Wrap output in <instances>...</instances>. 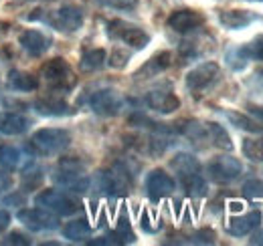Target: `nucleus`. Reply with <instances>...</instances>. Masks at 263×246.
I'll return each instance as SVG.
<instances>
[{"instance_id":"f257e3e1","label":"nucleus","mask_w":263,"mask_h":246,"mask_svg":"<svg viewBox=\"0 0 263 246\" xmlns=\"http://www.w3.org/2000/svg\"><path fill=\"white\" fill-rule=\"evenodd\" d=\"M41 77H43V81L49 85L51 91H57V93L71 91V89L75 87V83H77L71 65H69L65 59H61V57L45 63V65L41 67Z\"/></svg>"},{"instance_id":"f03ea898","label":"nucleus","mask_w":263,"mask_h":246,"mask_svg":"<svg viewBox=\"0 0 263 246\" xmlns=\"http://www.w3.org/2000/svg\"><path fill=\"white\" fill-rule=\"evenodd\" d=\"M31 20H45L61 32H75L83 25V10L75 4H63L59 10L49 14H31Z\"/></svg>"},{"instance_id":"7ed1b4c3","label":"nucleus","mask_w":263,"mask_h":246,"mask_svg":"<svg viewBox=\"0 0 263 246\" xmlns=\"http://www.w3.org/2000/svg\"><path fill=\"white\" fill-rule=\"evenodd\" d=\"M71 135L65 129H39L31 139V148L39 155H57L69 148Z\"/></svg>"},{"instance_id":"20e7f679","label":"nucleus","mask_w":263,"mask_h":246,"mask_svg":"<svg viewBox=\"0 0 263 246\" xmlns=\"http://www.w3.org/2000/svg\"><path fill=\"white\" fill-rule=\"evenodd\" d=\"M34 204L39 208H45V210H49V212H53V214L57 216H73L77 214L79 208H81V204L73 196H69L65 192H59V190H45V192H41L34 198Z\"/></svg>"},{"instance_id":"39448f33","label":"nucleus","mask_w":263,"mask_h":246,"mask_svg":"<svg viewBox=\"0 0 263 246\" xmlns=\"http://www.w3.org/2000/svg\"><path fill=\"white\" fill-rule=\"evenodd\" d=\"M55 182L63 188H69L71 192H87L89 190V178L83 174V166L77 159H63L59 166V172L53 176Z\"/></svg>"},{"instance_id":"423d86ee","label":"nucleus","mask_w":263,"mask_h":246,"mask_svg":"<svg viewBox=\"0 0 263 246\" xmlns=\"http://www.w3.org/2000/svg\"><path fill=\"white\" fill-rule=\"evenodd\" d=\"M107 34L114 38V40H122L124 45H128L132 49H144L148 43H150V34L132 25L126 20H111L107 23Z\"/></svg>"},{"instance_id":"0eeeda50","label":"nucleus","mask_w":263,"mask_h":246,"mask_svg":"<svg viewBox=\"0 0 263 246\" xmlns=\"http://www.w3.org/2000/svg\"><path fill=\"white\" fill-rule=\"evenodd\" d=\"M219 79H221V67L217 63L206 61L202 63V65H198V67H195L193 71H189L184 83H186L189 91L202 93L206 91V89H211Z\"/></svg>"},{"instance_id":"6e6552de","label":"nucleus","mask_w":263,"mask_h":246,"mask_svg":"<svg viewBox=\"0 0 263 246\" xmlns=\"http://www.w3.org/2000/svg\"><path fill=\"white\" fill-rule=\"evenodd\" d=\"M206 172L211 176V180L219 182V184H229L233 180H237L243 172V166L237 157H231V155H219L215 157L209 166H206Z\"/></svg>"},{"instance_id":"1a4fd4ad","label":"nucleus","mask_w":263,"mask_h":246,"mask_svg":"<svg viewBox=\"0 0 263 246\" xmlns=\"http://www.w3.org/2000/svg\"><path fill=\"white\" fill-rule=\"evenodd\" d=\"M18 220L33 232H49V230H57L59 228V220L57 214L45 210V208H25L18 210Z\"/></svg>"},{"instance_id":"9d476101","label":"nucleus","mask_w":263,"mask_h":246,"mask_svg":"<svg viewBox=\"0 0 263 246\" xmlns=\"http://www.w3.org/2000/svg\"><path fill=\"white\" fill-rule=\"evenodd\" d=\"M89 107L93 113L98 115H105V117H111V115H118L124 107V99L122 95L114 89H99V91L91 93L89 97Z\"/></svg>"},{"instance_id":"9b49d317","label":"nucleus","mask_w":263,"mask_h":246,"mask_svg":"<svg viewBox=\"0 0 263 246\" xmlns=\"http://www.w3.org/2000/svg\"><path fill=\"white\" fill-rule=\"evenodd\" d=\"M98 188L107 196H122L130 190V178L124 168L103 170L98 174Z\"/></svg>"},{"instance_id":"f8f14e48","label":"nucleus","mask_w":263,"mask_h":246,"mask_svg":"<svg viewBox=\"0 0 263 246\" xmlns=\"http://www.w3.org/2000/svg\"><path fill=\"white\" fill-rule=\"evenodd\" d=\"M202 25H204V16L197 10H191V8L174 10L168 16V27L174 32H180V34L197 31L198 27H202Z\"/></svg>"},{"instance_id":"ddd939ff","label":"nucleus","mask_w":263,"mask_h":246,"mask_svg":"<svg viewBox=\"0 0 263 246\" xmlns=\"http://www.w3.org/2000/svg\"><path fill=\"white\" fill-rule=\"evenodd\" d=\"M174 188H176L174 180L166 174L164 170H154L146 178V192H148L150 200H154V202H158V200H162L166 196H170L174 192Z\"/></svg>"},{"instance_id":"4468645a","label":"nucleus","mask_w":263,"mask_h":246,"mask_svg":"<svg viewBox=\"0 0 263 246\" xmlns=\"http://www.w3.org/2000/svg\"><path fill=\"white\" fill-rule=\"evenodd\" d=\"M146 105L158 113H174L180 107V99L170 89H152L146 95Z\"/></svg>"},{"instance_id":"2eb2a0df","label":"nucleus","mask_w":263,"mask_h":246,"mask_svg":"<svg viewBox=\"0 0 263 246\" xmlns=\"http://www.w3.org/2000/svg\"><path fill=\"white\" fill-rule=\"evenodd\" d=\"M21 47L31 55V57H41L49 51L51 47V38L47 34H43L41 31H25L18 36Z\"/></svg>"},{"instance_id":"dca6fc26","label":"nucleus","mask_w":263,"mask_h":246,"mask_svg":"<svg viewBox=\"0 0 263 246\" xmlns=\"http://www.w3.org/2000/svg\"><path fill=\"white\" fill-rule=\"evenodd\" d=\"M259 222H261V212L259 210H253V212H249V214L245 216L231 218L227 230H229V234H233V236H247L249 232H253L259 226Z\"/></svg>"},{"instance_id":"f3484780","label":"nucleus","mask_w":263,"mask_h":246,"mask_svg":"<svg viewBox=\"0 0 263 246\" xmlns=\"http://www.w3.org/2000/svg\"><path fill=\"white\" fill-rule=\"evenodd\" d=\"M172 63V55L168 51H162L158 55H154L150 61H146L138 71H136V79H148V77H156L162 71H166Z\"/></svg>"},{"instance_id":"a211bd4d","label":"nucleus","mask_w":263,"mask_h":246,"mask_svg":"<svg viewBox=\"0 0 263 246\" xmlns=\"http://www.w3.org/2000/svg\"><path fill=\"white\" fill-rule=\"evenodd\" d=\"M219 20H221V25L225 29L237 31V29H245L253 20H257V14L255 12H249V10H223L219 14Z\"/></svg>"},{"instance_id":"6ab92c4d","label":"nucleus","mask_w":263,"mask_h":246,"mask_svg":"<svg viewBox=\"0 0 263 246\" xmlns=\"http://www.w3.org/2000/svg\"><path fill=\"white\" fill-rule=\"evenodd\" d=\"M34 109H36V113H41L45 117H63V115H71L73 113L71 105H67L63 99H55V97L36 101Z\"/></svg>"},{"instance_id":"aec40b11","label":"nucleus","mask_w":263,"mask_h":246,"mask_svg":"<svg viewBox=\"0 0 263 246\" xmlns=\"http://www.w3.org/2000/svg\"><path fill=\"white\" fill-rule=\"evenodd\" d=\"M29 129V119L18 113H0V133L2 135H21Z\"/></svg>"},{"instance_id":"412c9836","label":"nucleus","mask_w":263,"mask_h":246,"mask_svg":"<svg viewBox=\"0 0 263 246\" xmlns=\"http://www.w3.org/2000/svg\"><path fill=\"white\" fill-rule=\"evenodd\" d=\"M180 184L184 188V192L193 198H200L206 194V182L202 178L200 172H191V174H184V176H178Z\"/></svg>"},{"instance_id":"4be33fe9","label":"nucleus","mask_w":263,"mask_h":246,"mask_svg":"<svg viewBox=\"0 0 263 246\" xmlns=\"http://www.w3.org/2000/svg\"><path fill=\"white\" fill-rule=\"evenodd\" d=\"M89 234H91V226H89V222L85 218L73 220L63 228V236L71 242H81V240L89 238Z\"/></svg>"},{"instance_id":"5701e85b","label":"nucleus","mask_w":263,"mask_h":246,"mask_svg":"<svg viewBox=\"0 0 263 246\" xmlns=\"http://www.w3.org/2000/svg\"><path fill=\"white\" fill-rule=\"evenodd\" d=\"M170 168L176 172V176H184V174H191V172H200L198 159L191 154H176L170 161Z\"/></svg>"},{"instance_id":"b1692460","label":"nucleus","mask_w":263,"mask_h":246,"mask_svg":"<svg viewBox=\"0 0 263 246\" xmlns=\"http://www.w3.org/2000/svg\"><path fill=\"white\" fill-rule=\"evenodd\" d=\"M206 125V137H211V141L217 146V148H221V150H233V141H231L229 133L225 131V127L223 125H219V123L215 121H209L204 123Z\"/></svg>"},{"instance_id":"393cba45","label":"nucleus","mask_w":263,"mask_h":246,"mask_svg":"<svg viewBox=\"0 0 263 246\" xmlns=\"http://www.w3.org/2000/svg\"><path fill=\"white\" fill-rule=\"evenodd\" d=\"M8 85L16 91H34L39 87V81L36 77L29 75V73H23V71H12L8 75Z\"/></svg>"},{"instance_id":"a878e982","label":"nucleus","mask_w":263,"mask_h":246,"mask_svg":"<svg viewBox=\"0 0 263 246\" xmlns=\"http://www.w3.org/2000/svg\"><path fill=\"white\" fill-rule=\"evenodd\" d=\"M105 51L103 49H89V51H85L83 55H81V71H85V73H93V71H98L101 69L103 65H105Z\"/></svg>"},{"instance_id":"bb28decb","label":"nucleus","mask_w":263,"mask_h":246,"mask_svg":"<svg viewBox=\"0 0 263 246\" xmlns=\"http://www.w3.org/2000/svg\"><path fill=\"white\" fill-rule=\"evenodd\" d=\"M225 115H227V119H229L235 127H239V129H243V131H249V133H263V125L255 121V119H251V117H247V115H241V113H235V111H225Z\"/></svg>"},{"instance_id":"cd10ccee","label":"nucleus","mask_w":263,"mask_h":246,"mask_svg":"<svg viewBox=\"0 0 263 246\" xmlns=\"http://www.w3.org/2000/svg\"><path fill=\"white\" fill-rule=\"evenodd\" d=\"M23 163H25V157H23V154H21L16 148L4 146V148L0 150V166H2V168H6V170H16V168H23Z\"/></svg>"},{"instance_id":"c85d7f7f","label":"nucleus","mask_w":263,"mask_h":246,"mask_svg":"<svg viewBox=\"0 0 263 246\" xmlns=\"http://www.w3.org/2000/svg\"><path fill=\"white\" fill-rule=\"evenodd\" d=\"M243 154L251 161H263V139H243Z\"/></svg>"},{"instance_id":"c756f323","label":"nucleus","mask_w":263,"mask_h":246,"mask_svg":"<svg viewBox=\"0 0 263 246\" xmlns=\"http://www.w3.org/2000/svg\"><path fill=\"white\" fill-rule=\"evenodd\" d=\"M241 49V53H243V57L249 61V59H255V61H263V34L261 36H257V38H253L249 45H245V47H239Z\"/></svg>"},{"instance_id":"7c9ffc66","label":"nucleus","mask_w":263,"mask_h":246,"mask_svg":"<svg viewBox=\"0 0 263 246\" xmlns=\"http://www.w3.org/2000/svg\"><path fill=\"white\" fill-rule=\"evenodd\" d=\"M96 2L107 8H116V10H132L140 0H96Z\"/></svg>"},{"instance_id":"2f4dec72","label":"nucleus","mask_w":263,"mask_h":246,"mask_svg":"<svg viewBox=\"0 0 263 246\" xmlns=\"http://www.w3.org/2000/svg\"><path fill=\"white\" fill-rule=\"evenodd\" d=\"M227 63L231 65V69L239 71V69H243V67H245V63H247V59L243 57L241 49H231L229 53H227Z\"/></svg>"},{"instance_id":"473e14b6","label":"nucleus","mask_w":263,"mask_h":246,"mask_svg":"<svg viewBox=\"0 0 263 246\" xmlns=\"http://www.w3.org/2000/svg\"><path fill=\"white\" fill-rule=\"evenodd\" d=\"M243 192L249 198H259V196H263V184L257 182V180H249L247 184L243 186Z\"/></svg>"},{"instance_id":"72a5a7b5","label":"nucleus","mask_w":263,"mask_h":246,"mask_svg":"<svg viewBox=\"0 0 263 246\" xmlns=\"http://www.w3.org/2000/svg\"><path fill=\"white\" fill-rule=\"evenodd\" d=\"M6 244H21V246H25V244H31V238L29 236H25L23 232H10L8 236H6V240H4Z\"/></svg>"},{"instance_id":"f704fd0d","label":"nucleus","mask_w":263,"mask_h":246,"mask_svg":"<svg viewBox=\"0 0 263 246\" xmlns=\"http://www.w3.org/2000/svg\"><path fill=\"white\" fill-rule=\"evenodd\" d=\"M128 53H122L120 49H116L114 53H111V59H109V65L111 67H116V69H120V67H124L126 65V61H128Z\"/></svg>"},{"instance_id":"c9c22d12","label":"nucleus","mask_w":263,"mask_h":246,"mask_svg":"<svg viewBox=\"0 0 263 246\" xmlns=\"http://www.w3.org/2000/svg\"><path fill=\"white\" fill-rule=\"evenodd\" d=\"M10 186H12V178H10V174L0 172V192H2V190H8Z\"/></svg>"},{"instance_id":"e433bc0d","label":"nucleus","mask_w":263,"mask_h":246,"mask_svg":"<svg viewBox=\"0 0 263 246\" xmlns=\"http://www.w3.org/2000/svg\"><path fill=\"white\" fill-rule=\"evenodd\" d=\"M8 224H10V214L6 210H0V234L8 228Z\"/></svg>"},{"instance_id":"4c0bfd02","label":"nucleus","mask_w":263,"mask_h":246,"mask_svg":"<svg viewBox=\"0 0 263 246\" xmlns=\"http://www.w3.org/2000/svg\"><path fill=\"white\" fill-rule=\"evenodd\" d=\"M249 111H251L253 117H257L259 121H263V107H249Z\"/></svg>"},{"instance_id":"58836bf2","label":"nucleus","mask_w":263,"mask_h":246,"mask_svg":"<svg viewBox=\"0 0 263 246\" xmlns=\"http://www.w3.org/2000/svg\"><path fill=\"white\" fill-rule=\"evenodd\" d=\"M4 202H6V204H21V202H23V196H8Z\"/></svg>"},{"instance_id":"ea45409f","label":"nucleus","mask_w":263,"mask_h":246,"mask_svg":"<svg viewBox=\"0 0 263 246\" xmlns=\"http://www.w3.org/2000/svg\"><path fill=\"white\" fill-rule=\"evenodd\" d=\"M251 244H259V246H263V230L261 232H257L253 238H251Z\"/></svg>"},{"instance_id":"a19ab883","label":"nucleus","mask_w":263,"mask_h":246,"mask_svg":"<svg viewBox=\"0 0 263 246\" xmlns=\"http://www.w3.org/2000/svg\"><path fill=\"white\" fill-rule=\"evenodd\" d=\"M259 75H261V77H263V69H261V71H259Z\"/></svg>"},{"instance_id":"79ce46f5","label":"nucleus","mask_w":263,"mask_h":246,"mask_svg":"<svg viewBox=\"0 0 263 246\" xmlns=\"http://www.w3.org/2000/svg\"><path fill=\"white\" fill-rule=\"evenodd\" d=\"M259 2H263V0H259Z\"/></svg>"}]
</instances>
